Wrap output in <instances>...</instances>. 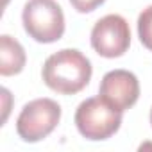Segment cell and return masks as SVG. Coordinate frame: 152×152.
<instances>
[{
	"instance_id": "1",
	"label": "cell",
	"mask_w": 152,
	"mask_h": 152,
	"mask_svg": "<svg viewBox=\"0 0 152 152\" xmlns=\"http://www.w3.org/2000/svg\"><path fill=\"white\" fill-rule=\"evenodd\" d=\"M91 73V61L81 50L63 48L47 57L41 79L56 93L75 95L90 84Z\"/></svg>"
},
{
	"instance_id": "2",
	"label": "cell",
	"mask_w": 152,
	"mask_h": 152,
	"mask_svg": "<svg viewBox=\"0 0 152 152\" xmlns=\"http://www.w3.org/2000/svg\"><path fill=\"white\" fill-rule=\"evenodd\" d=\"M77 131L90 141L111 138L122 125V111L107 104L100 95L86 99L75 111Z\"/></svg>"
},
{
	"instance_id": "3",
	"label": "cell",
	"mask_w": 152,
	"mask_h": 152,
	"mask_svg": "<svg viewBox=\"0 0 152 152\" xmlns=\"http://www.w3.org/2000/svg\"><path fill=\"white\" fill-rule=\"evenodd\" d=\"M22 22L25 32L38 43H54L64 34V15L56 0H29Z\"/></svg>"
},
{
	"instance_id": "4",
	"label": "cell",
	"mask_w": 152,
	"mask_h": 152,
	"mask_svg": "<svg viewBox=\"0 0 152 152\" xmlns=\"http://www.w3.org/2000/svg\"><path fill=\"white\" fill-rule=\"evenodd\" d=\"M61 120V106L52 99H34L23 106L16 120V132L27 143L47 138Z\"/></svg>"
},
{
	"instance_id": "5",
	"label": "cell",
	"mask_w": 152,
	"mask_h": 152,
	"mask_svg": "<svg viewBox=\"0 0 152 152\" xmlns=\"http://www.w3.org/2000/svg\"><path fill=\"white\" fill-rule=\"evenodd\" d=\"M93 50L107 59L124 56L131 47V29L124 16L106 15L91 29Z\"/></svg>"
},
{
	"instance_id": "6",
	"label": "cell",
	"mask_w": 152,
	"mask_h": 152,
	"mask_svg": "<svg viewBox=\"0 0 152 152\" xmlns=\"http://www.w3.org/2000/svg\"><path fill=\"white\" fill-rule=\"evenodd\" d=\"M99 95L115 109L124 113L138 102L140 81L129 70H111L100 81Z\"/></svg>"
},
{
	"instance_id": "7",
	"label": "cell",
	"mask_w": 152,
	"mask_h": 152,
	"mask_svg": "<svg viewBox=\"0 0 152 152\" xmlns=\"http://www.w3.org/2000/svg\"><path fill=\"white\" fill-rule=\"evenodd\" d=\"M25 50L15 38L9 34L0 36V73L4 77L20 73L25 66Z\"/></svg>"
},
{
	"instance_id": "8",
	"label": "cell",
	"mask_w": 152,
	"mask_h": 152,
	"mask_svg": "<svg viewBox=\"0 0 152 152\" xmlns=\"http://www.w3.org/2000/svg\"><path fill=\"white\" fill-rule=\"evenodd\" d=\"M138 36L141 45L152 50V6L145 7L138 16Z\"/></svg>"
},
{
	"instance_id": "9",
	"label": "cell",
	"mask_w": 152,
	"mask_h": 152,
	"mask_svg": "<svg viewBox=\"0 0 152 152\" xmlns=\"http://www.w3.org/2000/svg\"><path fill=\"white\" fill-rule=\"evenodd\" d=\"M104 2L106 0H70V4L73 6V9L79 11V13H91L99 6H102Z\"/></svg>"
},
{
	"instance_id": "10",
	"label": "cell",
	"mask_w": 152,
	"mask_h": 152,
	"mask_svg": "<svg viewBox=\"0 0 152 152\" xmlns=\"http://www.w3.org/2000/svg\"><path fill=\"white\" fill-rule=\"evenodd\" d=\"M150 125H152V107H150Z\"/></svg>"
},
{
	"instance_id": "11",
	"label": "cell",
	"mask_w": 152,
	"mask_h": 152,
	"mask_svg": "<svg viewBox=\"0 0 152 152\" xmlns=\"http://www.w3.org/2000/svg\"><path fill=\"white\" fill-rule=\"evenodd\" d=\"M7 2H9V0H4V6H6V4H7Z\"/></svg>"
}]
</instances>
